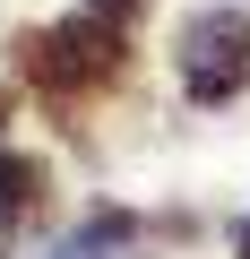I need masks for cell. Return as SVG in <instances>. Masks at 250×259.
<instances>
[{
	"mask_svg": "<svg viewBox=\"0 0 250 259\" xmlns=\"http://www.w3.org/2000/svg\"><path fill=\"white\" fill-rule=\"evenodd\" d=\"M241 259H250V225H241Z\"/></svg>",
	"mask_w": 250,
	"mask_h": 259,
	"instance_id": "6",
	"label": "cell"
},
{
	"mask_svg": "<svg viewBox=\"0 0 250 259\" xmlns=\"http://www.w3.org/2000/svg\"><path fill=\"white\" fill-rule=\"evenodd\" d=\"M18 52H26V69H35L43 87H95V78H112V69H121V35H112L104 18L43 26V35H26Z\"/></svg>",
	"mask_w": 250,
	"mask_h": 259,
	"instance_id": "2",
	"label": "cell"
},
{
	"mask_svg": "<svg viewBox=\"0 0 250 259\" xmlns=\"http://www.w3.org/2000/svg\"><path fill=\"white\" fill-rule=\"evenodd\" d=\"M0 112H9V95H0Z\"/></svg>",
	"mask_w": 250,
	"mask_h": 259,
	"instance_id": "7",
	"label": "cell"
},
{
	"mask_svg": "<svg viewBox=\"0 0 250 259\" xmlns=\"http://www.w3.org/2000/svg\"><path fill=\"white\" fill-rule=\"evenodd\" d=\"M181 78H190L198 104H233V95L250 87V26H241L233 9L190 18V26H181Z\"/></svg>",
	"mask_w": 250,
	"mask_h": 259,
	"instance_id": "1",
	"label": "cell"
},
{
	"mask_svg": "<svg viewBox=\"0 0 250 259\" xmlns=\"http://www.w3.org/2000/svg\"><path fill=\"white\" fill-rule=\"evenodd\" d=\"M43 199V164L35 156H9V147H0V216H26Z\"/></svg>",
	"mask_w": 250,
	"mask_h": 259,
	"instance_id": "4",
	"label": "cell"
},
{
	"mask_svg": "<svg viewBox=\"0 0 250 259\" xmlns=\"http://www.w3.org/2000/svg\"><path fill=\"white\" fill-rule=\"evenodd\" d=\"M138 242V216H121V207H104V216H86L69 242H61V259H121Z\"/></svg>",
	"mask_w": 250,
	"mask_h": 259,
	"instance_id": "3",
	"label": "cell"
},
{
	"mask_svg": "<svg viewBox=\"0 0 250 259\" xmlns=\"http://www.w3.org/2000/svg\"><path fill=\"white\" fill-rule=\"evenodd\" d=\"M86 9H95V18H138L147 0H86Z\"/></svg>",
	"mask_w": 250,
	"mask_h": 259,
	"instance_id": "5",
	"label": "cell"
}]
</instances>
